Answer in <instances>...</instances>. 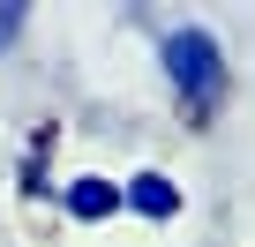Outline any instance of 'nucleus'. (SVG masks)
Segmentation results:
<instances>
[{
  "mask_svg": "<svg viewBox=\"0 0 255 247\" xmlns=\"http://www.w3.org/2000/svg\"><path fill=\"white\" fill-rule=\"evenodd\" d=\"M158 68H165V82H173V97H180V112L195 120V128H210V120L225 112V97H233V60H225V45H218L210 30H195V23L165 30V38H158Z\"/></svg>",
  "mask_w": 255,
  "mask_h": 247,
  "instance_id": "f257e3e1",
  "label": "nucleus"
},
{
  "mask_svg": "<svg viewBox=\"0 0 255 247\" xmlns=\"http://www.w3.org/2000/svg\"><path fill=\"white\" fill-rule=\"evenodd\" d=\"M120 210H128V217H143V225H173V217L188 210V195H180L173 172L143 165V172H128V180H120Z\"/></svg>",
  "mask_w": 255,
  "mask_h": 247,
  "instance_id": "f03ea898",
  "label": "nucleus"
},
{
  "mask_svg": "<svg viewBox=\"0 0 255 247\" xmlns=\"http://www.w3.org/2000/svg\"><path fill=\"white\" fill-rule=\"evenodd\" d=\"M60 217L68 225H113V217H128L120 210V180L113 172H75L60 187Z\"/></svg>",
  "mask_w": 255,
  "mask_h": 247,
  "instance_id": "7ed1b4c3",
  "label": "nucleus"
},
{
  "mask_svg": "<svg viewBox=\"0 0 255 247\" xmlns=\"http://www.w3.org/2000/svg\"><path fill=\"white\" fill-rule=\"evenodd\" d=\"M45 150H53V128L38 135V150H30V158H23V172H15V187H23L30 202H45V195H53V180H45Z\"/></svg>",
  "mask_w": 255,
  "mask_h": 247,
  "instance_id": "20e7f679",
  "label": "nucleus"
},
{
  "mask_svg": "<svg viewBox=\"0 0 255 247\" xmlns=\"http://www.w3.org/2000/svg\"><path fill=\"white\" fill-rule=\"evenodd\" d=\"M23 38H30V8L23 0H0V60L23 53Z\"/></svg>",
  "mask_w": 255,
  "mask_h": 247,
  "instance_id": "39448f33",
  "label": "nucleus"
}]
</instances>
